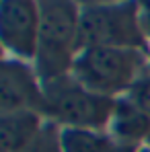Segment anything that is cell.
<instances>
[{
    "label": "cell",
    "mask_w": 150,
    "mask_h": 152,
    "mask_svg": "<svg viewBox=\"0 0 150 152\" xmlns=\"http://www.w3.org/2000/svg\"><path fill=\"white\" fill-rule=\"evenodd\" d=\"M12 111H37L45 115V95L33 64L4 56L0 66V113Z\"/></svg>",
    "instance_id": "8992f818"
},
{
    "label": "cell",
    "mask_w": 150,
    "mask_h": 152,
    "mask_svg": "<svg viewBox=\"0 0 150 152\" xmlns=\"http://www.w3.org/2000/svg\"><path fill=\"white\" fill-rule=\"evenodd\" d=\"M41 25L35 56V72L43 84L72 74L78 56V23L80 2L41 0Z\"/></svg>",
    "instance_id": "6da1fadb"
},
{
    "label": "cell",
    "mask_w": 150,
    "mask_h": 152,
    "mask_svg": "<svg viewBox=\"0 0 150 152\" xmlns=\"http://www.w3.org/2000/svg\"><path fill=\"white\" fill-rule=\"evenodd\" d=\"M41 8L37 0H2L0 2V41L6 58L35 62L39 43Z\"/></svg>",
    "instance_id": "5b68a950"
},
{
    "label": "cell",
    "mask_w": 150,
    "mask_h": 152,
    "mask_svg": "<svg viewBox=\"0 0 150 152\" xmlns=\"http://www.w3.org/2000/svg\"><path fill=\"white\" fill-rule=\"evenodd\" d=\"M134 103L138 109H142L150 117V70H146L144 74L136 80V84L130 88V93L124 95Z\"/></svg>",
    "instance_id": "30bf717a"
},
{
    "label": "cell",
    "mask_w": 150,
    "mask_h": 152,
    "mask_svg": "<svg viewBox=\"0 0 150 152\" xmlns=\"http://www.w3.org/2000/svg\"><path fill=\"white\" fill-rule=\"evenodd\" d=\"M148 70H150V51H148Z\"/></svg>",
    "instance_id": "4fadbf2b"
},
{
    "label": "cell",
    "mask_w": 150,
    "mask_h": 152,
    "mask_svg": "<svg viewBox=\"0 0 150 152\" xmlns=\"http://www.w3.org/2000/svg\"><path fill=\"white\" fill-rule=\"evenodd\" d=\"M86 48L150 51L140 29V2H80L78 51Z\"/></svg>",
    "instance_id": "3957f363"
},
{
    "label": "cell",
    "mask_w": 150,
    "mask_h": 152,
    "mask_svg": "<svg viewBox=\"0 0 150 152\" xmlns=\"http://www.w3.org/2000/svg\"><path fill=\"white\" fill-rule=\"evenodd\" d=\"M45 124L48 117L37 111L0 113V152H21L39 136Z\"/></svg>",
    "instance_id": "ba28073f"
},
{
    "label": "cell",
    "mask_w": 150,
    "mask_h": 152,
    "mask_svg": "<svg viewBox=\"0 0 150 152\" xmlns=\"http://www.w3.org/2000/svg\"><path fill=\"white\" fill-rule=\"evenodd\" d=\"M148 70V51L132 48H86L80 50L72 76L89 91L119 99Z\"/></svg>",
    "instance_id": "7a4b0ae2"
},
{
    "label": "cell",
    "mask_w": 150,
    "mask_h": 152,
    "mask_svg": "<svg viewBox=\"0 0 150 152\" xmlns=\"http://www.w3.org/2000/svg\"><path fill=\"white\" fill-rule=\"evenodd\" d=\"M45 117L60 127L107 132L117 99H109L82 86L72 74L43 84Z\"/></svg>",
    "instance_id": "277c9868"
},
{
    "label": "cell",
    "mask_w": 150,
    "mask_h": 152,
    "mask_svg": "<svg viewBox=\"0 0 150 152\" xmlns=\"http://www.w3.org/2000/svg\"><path fill=\"white\" fill-rule=\"evenodd\" d=\"M146 146H150V136H148V140H146Z\"/></svg>",
    "instance_id": "5bb4252c"
},
{
    "label": "cell",
    "mask_w": 150,
    "mask_h": 152,
    "mask_svg": "<svg viewBox=\"0 0 150 152\" xmlns=\"http://www.w3.org/2000/svg\"><path fill=\"white\" fill-rule=\"evenodd\" d=\"M138 152H150V146L144 144V146H140V148H138Z\"/></svg>",
    "instance_id": "7c38bea8"
},
{
    "label": "cell",
    "mask_w": 150,
    "mask_h": 152,
    "mask_svg": "<svg viewBox=\"0 0 150 152\" xmlns=\"http://www.w3.org/2000/svg\"><path fill=\"white\" fill-rule=\"evenodd\" d=\"M107 134L117 142L144 146L150 136V117L142 109H138L127 97H119L113 107Z\"/></svg>",
    "instance_id": "52a82bcc"
},
{
    "label": "cell",
    "mask_w": 150,
    "mask_h": 152,
    "mask_svg": "<svg viewBox=\"0 0 150 152\" xmlns=\"http://www.w3.org/2000/svg\"><path fill=\"white\" fill-rule=\"evenodd\" d=\"M21 152H62V144H60V126L48 119V124L39 132V136L27 144Z\"/></svg>",
    "instance_id": "9c48e42d"
},
{
    "label": "cell",
    "mask_w": 150,
    "mask_h": 152,
    "mask_svg": "<svg viewBox=\"0 0 150 152\" xmlns=\"http://www.w3.org/2000/svg\"><path fill=\"white\" fill-rule=\"evenodd\" d=\"M140 29H142V35L150 48V0L140 2Z\"/></svg>",
    "instance_id": "8fae6325"
}]
</instances>
